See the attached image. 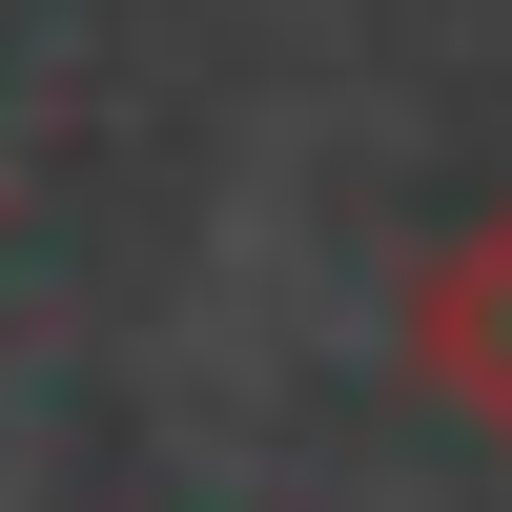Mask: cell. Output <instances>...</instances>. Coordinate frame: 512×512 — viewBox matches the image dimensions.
Instances as JSON below:
<instances>
[{
	"label": "cell",
	"mask_w": 512,
	"mask_h": 512,
	"mask_svg": "<svg viewBox=\"0 0 512 512\" xmlns=\"http://www.w3.org/2000/svg\"><path fill=\"white\" fill-rule=\"evenodd\" d=\"M390 349H410V390H431L451 431H492V451H512V185H492L472 226L431 246V267H410Z\"/></svg>",
	"instance_id": "6da1fadb"
}]
</instances>
